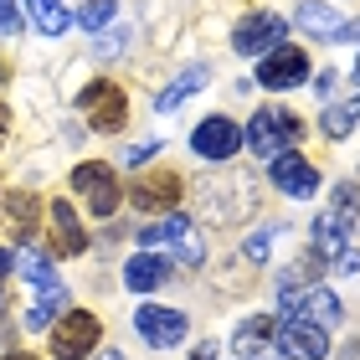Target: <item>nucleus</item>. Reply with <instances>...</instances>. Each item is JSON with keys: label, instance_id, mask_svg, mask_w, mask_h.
<instances>
[{"label": "nucleus", "instance_id": "nucleus-1", "mask_svg": "<svg viewBox=\"0 0 360 360\" xmlns=\"http://www.w3.org/2000/svg\"><path fill=\"white\" fill-rule=\"evenodd\" d=\"M299 139H304V124L293 119L288 108H257V113H252V124H248V134H242V144H248L257 160L283 155L288 144H299Z\"/></svg>", "mask_w": 360, "mask_h": 360}, {"label": "nucleus", "instance_id": "nucleus-2", "mask_svg": "<svg viewBox=\"0 0 360 360\" xmlns=\"http://www.w3.org/2000/svg\"><path fill=\"white\" fill-rule=\"evenodd\" d=\"M77 108H83L88 124L103 129V134H119V129L129 124V98H124V88L119 83H103V77L77 93Z\"/></svg>", "mask_w": 360, "mask_h": 360}, {"label": "nucleus", "instance_id": "nucleus-3", "mask_svg": "<svg viewBox=\"0 0 360 360\" xmlns=\"http://www.w3.org/2000/svg\"><path fill=\"white\" fill-rule=\"evenodd\" d=\"M283 31H288L283 15L252 11V15H242V21L232 26V52L237 57H268L273 46H283Z\"/></svg>", "mask_w": 360, "mask_h": 360}, {"label": "nucleus", "instance_id": "nucleus-4", "mask_svg": "<svg viewBox=\"0 0 360 360\" xmlns=\"http://www.w3.org/2000/svg\"><path fill=\"white\" fill-rule=\"evenodd\" d=\"M237 150H242V124H232L226 113H206V119L191 129V155L211 160V165L232 160Z\"/></svg>", "mask_w": 360, "mask_h": 360}, {"label": "nucleus", "instance_id": "nucleus-5", "mask_svg": "<svg viewBox=\"0 0 360 360\" xmlns=\"http://www.w3.org/2000/svg\"><path fill=\"white\" fill-rule=\"evenodd\" d=\"M72 191L88 201V211L98 217H113L119 211V175H113L103 160H83V165L72 170Z\"/></svg>", "mask_w": 360, "mask_h": 360}, {"label": "nucleus", "instance_id": "nucleus-6", "mask_svg": "<svg viewBox=\"0 0 360 360\" xmlns=\"http://www.w3.org/2000/svg\"><path fill=\"white\" fill-rule=\"evenodd\" d=\"M273 345L283 360H330V330H319L309 319H283L273 330Z\"/></svg>", "mask_w": 360, "mask_h": 360}, {"label": "nucleus", "instance_id": "nucleus-7", "mask_svg": "<svg viewBox=\"0 0 360 360\" xmlns=\"http://www.w3.org/2000/svg\"><path fill=\"white\" fill-rule=\"evenodd\" d=\"M98 319L88 314V309H68L57 324H52V355L57 360H77V355H88L98 345Z\"/></svg>", "mask_w": 360, "mask_h": 360}, {"label": "nucleus", "instance_id": "nucleus-8", "mask_svg": "<svg viewBox=\"0 0 360 360\" xmlns=\"http://www.w3.org/2000/svg\"><path fill=\"white\" fill-rule=\"evenodd\" d=\"M309 77V52L304 46H273V52L257 62V88H304Z\"/></svg>", "mask_w": 360, "mask_h": 360}, {"label": "nucleus", "instance_id": "nucleus-9", "mask_svg": "<svg viewBox=\"0 0 360 360\" xmlns=\"http://www.w3.org/2000/svg\"><path fill=\"white\" fill-rule=\"evenodd\" d=\"M134 330L150 340L155 350H170L180 345V340L191 335V319L180 314V309H160V304H139V314H134Z\"/></svg>", "mask_w": 360, "mask_h": 360}, {"label": "nucleus", "instance_id": "nucleus-10", "mask_svg": "<svg viewBox=\"0 0 360 360\" xmlns=\"http://www.w3.org/2000/svg\"><path fill=\"white\" fill-rule=\"evenodd\" d=\"M268 180H273L283 195H293V201H309V195L319 191V170L309 165L304 155H293V150H283V155L268 160Z\"/></svg>", "mask_w": 360, "mask_h": 360}, {"label": "nucleus", "instance_id": "nucleus-11", "mask_svg": "<svg viewBox=\"0 0 360 360\" xmlns=\"http://www.w3.org/2000/svg\"><path fill=\"white\" fill-rule=\"evenodd\" d=\"M180 191H186V180H180L175 170H150V175H139L134 186H129V201H134L139 211H165L170 217Z\"/></svg>", "mask_w": 360, "mask_h": 360}, {"label": "nucleus", "instance_id": "nucleus-12", "mask_svg": "<svg viewBox=\"0 0 360 360\" xmlns=\"http://www.w3.org/2000/svg\"><path fill=\"white\" fill-rule=\"evenodd\" d=\"M52 252H62V257L88 252V232H83V221H77V211L68 201L52 206Z\"/></svg>", "mask_w": 360, "mask_h": 360}, {"label": "nucleus", "instance_id": "nucleus-13", "mask_svg": "<svg viewBox=\"0 0 360 360\" xmlns=\"http://www.w3.org/2000/svg\"><path fill=\"white\" fill-rule=\"evenodd\" d=\"M309 248H314V257H319V263H335V257L350 248L345 221H340L335 211H319V217H314V226H309Z\"/></svg>", "mask_w": 360, "mask_h": 360}, {"label": "nucleus", "instance_id": "nucleus-14", "mask_svg": "<svg viewBox=\"0 0 360 360\" xmlns=\"http://www.w3.org/2000/svg\"><path fill=\"white\" fill-rule=\"evenodd\" d=\"M273 330H278L273 314H252V319H242V324H237V335H232V350H237L242 360H257V355L273 345Z\"/></svg>", "mask_w": 360, "mask_h": 360}, {"label": "nucleus", "instance_id": "nucleus-15", "mask_svg": "<svg viewBox=\"0 0 360 360\" xmlns=\"http://www.w3.org/2000/svg\"><path fill=\"white\" fill-rule=\"evenodd\" d=\"M124 283H129V293H155L165 283V263H160L155 252H134L124 263Z\"/></svg>", "mask_w": 360, "mask_h": 360}, {"label": "nucleus", "instance_id": "nucleus-16", "mask_svg": "<svg viewBox=\"0 0 360 360\" xmlns=\"http://www.w3.org/2000/svg\"><path fill=\"white\" fill-rule=\"evenodd\" d=\"M206 77H211V68H201V62H195V68H186V72H180V77H175V83H170L165 93L155 98V108H160V113H170L175 103H186L191 93H201V88H206Z\"/></svg>", "mask_w": 360, "mask_h": 360}, {"label": "nucleus", "instance_id": "nucleus-17", "mask_svg": "<svg viewBox=\"0 0 360 360\" xmlns=\"http://www.w3.org/2000/svg\"><path fill=\"white\" fill-rule=\"evenodd\" d=\"M62 309H68V288H62V283H52V288H37V309L26 314V330H52Z\"/></svg>", "mask_w": 360, "mask_h": 360}, {"label": "nucleus", "instance_id": "nucleus-18", "mask_svg": "<svg viewBox=\"0 0 360 360\" xmlns=\"http://www.w3.org/2000/svg\"><path fill=\"white\" fill-rule=\"evenodd\" d=\"M6 221L15 226V232H37V226H41V201H37V195H31V191H11L6 195Z\"/></svg>", "mask_w": 360, "mask_h": 360}, {"label": "nucleus", "instance_id": "nucleus-19", "mask_svg": "<svg viewBox=\"0 0 360 360\" xmlns=\"http://www.w3.org/2000/svg\"><path fill=\"white\" fill-rule=\"evenodd\" d=\"M299 26H304V31H314V37H324V41H335L345 21H340L335 6H324V0H304V6H299Z\"/></svg>", "mask_w": 360, "mask_h": 360}, {"label": "nucleus", "instance_id": "nucleus-20", "mask_svg": "<svg viewBox=\"0 0 360 360\" xmlns=\"http://www.w3.org/2000/svg\"><path fill=\"white\" fill-rule=\"evenodd\" d=\"M191 232V221L180 217V211H170V217H160V221H144L139 226V248L150 252V248H160V242H180Z\"/></svg>", "mask_w": 360, "mask_h": 360}, {"label": "nucleus", "instance_id": "nucleus-21", "mask_svg": "<svg viewBox=\"0 0 360 360\" xmlns=\"http://www.w3.org/2000/svg\"><path fill=\"white\" fill-rule=\"evenodd\" d=\"M26 11H31V21H37L41 37H62V31L72 26V15L62 0H26Z\"/></svg>", "mask_w": 360, "mask_h": 360}, {"label": "nucleus", "instance_id": "nucleus-22", "mask_svg": "<svg viewBox=\"0 0 360 360\" xmlns=\"http://www.w3.org/2000/svg\"><path fill=\"white\" fill-rule=\"evenodd\" d=\"M355 124H360V98H350V103H335L330 113H324V124H319V129H324L330 139H345Z\"/></svg>", "mask_w": 360, "mask_h": 360}, {"label": "nucleus", "instance_id": "nucleus-23", "mask_svg": "<svg viewBox=\"0 0 360 360\" xmlns=\"http://www.w3.org/2000/svg\"><path fill=\"white\" fill-rule=\"evenodd\" d=\"M15 268H21V273H26L37 288H52V283H62V278H57V268H52V257H46V252H21V257H15Z\"/></svg>", "mask_w": 360, "mask_h": 360}, {"label": "nucleus", "instance_id": "nucleus-24", "mask_svg": "<svg viewBox=\"0 0 360 360\" xmlns=\"http://www.w3.org/2000/svg\"><path fill=\"white\" fill-rule=\"evenodd\" d=\"M113 15H119V0H93V6L77 15V26H88V31H103Z\"/></svg>", "mask_w": 360, "mask_h": 360}, {"label": "nucleus", "instance_id": "nucleus-25", "mask_svg": "<svg viewBox=\"0 0 360 360\" xmlns=\"http://www.w3.org/2000/svg\"><path fill=\"white\" fill-rule=\"evenodd\" d=\"M268 248H273V226H257L242 252H248V263H268Z\"/></svg>", "mask_w": 360, "mask_h": 360}, {"label": "nucleus", "instance_id": "nucleus-26", "mask_svg": "<svg viewBox=\"0 0 360 360\" xmlns=\"http://www.w3.org/2000/svg\"><path fill=\"white\" fill-rule=\"evenodd\" d=\"M93 52H98V57H119V52H124V31H108V37H98Z\"/></svg>", "mask_w": 360, "mask_h": 360}, {"label": "nucleus", "instance_id": "nucleus-27", "mask_svg": "<svg viewBox=\"0 0 360 360\" xmlns=\"http://www.w3.org/2000/svg\"><path fill=\"white\" fill-rule=\"evenodd\" d=\"M0 31H21V11H15V0H0Z\"/></svg>", "mask_w": 360, "mask_h": 360}, {"label": "nucleus", "instance_id": "nucleus-28", "mask_svg": "<svg viewBox=\"0 0 360 360\" xmlns=\"http://www.w3.org/2000/svg\"><path fill=\"white\" fill-rule=\"evenodd\" d=\"M335 273H360V248H345L335 257Z\"/></svg>", "mask_w": 360, "mask_h": 360}, {"label": "nucleus", "instance_id": "nucleus-29", "mask_svg": "<svg viewBox=\"0 0 360 360\" xmlns=\"http://www.w3.org/2000/svg\"><path fill=\"white\" fill-rule=\"evenodd\" d=\"M160 155V139H150V144H134L129 150V165H144V160H155Z\"/></svg>", "mask_w": 360, "mask_h": 360}, {"label": "nucleus", "instance_id": "nucleus-30", "mask_svg": "<svg viewBox=\"0 0 360 360\" xmlns=\"http://www.w3.org/2000/svg\"><path fill=\"white\" fill-rule=\"evenodd\" d=\"M335 83H340L335 72H319V77H314V93H319V98H330V93H335Z\"/></svg>", "mask_w": 360, "mask_h": 360}, {"label": "nucleus", "instance_id": "nucleus-31", "mask_svg": "<svg viewBox=\"0 0 360 360\" xmlns=\"http://www.w3.org/2000/svg\"><path fill=\"white\" fill-rule=\"evenodd\" d=\"M335 41H360V21H345V26H340V37Z\"/></svg>", "mask_w": 360, "mask_h": 360}, {"label": "nucleus", "instance_id": "nucleus-32", "mask_svg": "<svg viewBox=\"0 0 360 360\" xmlns=\"http://www.w3.org/2000/svg\"><path fill=\"white\" fill-rule=\"evenodd\" d=\"M11 268H15V252H11V248H0V278H6Z\"/></svg>", "mask_w": 360, "mask_h": 360}, {"label": "nucleus", "instance_id": "nucleus-33", "mask_svg": "<svg viewBox=\"0 0 360 360\" xmlns=\"http://www.w3.org/2000/svg\"><path fill=\"white\" fill-rule=\"evenodd\" d=\"M191 360H217V350H211V345H195V350H191Z\"/></svg>", "mask_w": 360, "mask_h": 360}, {"label": "nucleus", "instance_id": "nucleus-34", "mask_svg": "<svg viewBox=\"0 0 360 360\" xmlns=\"http://www.w3.org/2000/svg\"><path fill=\"white\" fill-rule=\"evenodd\" d=\"M6 129H11V113H6V108H0V139H6Z\"/></svg>", "mask_w": 360, "mask_h": 360}, {"label": "nucleus", "instance_id": "nucleus-35", "mask_svg": "<svg viewBox=\"0 0 360 360\" xmlns=\"http://www.w3.org/2000/svg\"><path fill=\"white\" fill-rule=\"evenodd\" d=\"M6 360H37V355H26V350H15V355H6Z\"/></svg>", "mask_w": 360, "mask_h": 360}, {"label": "nucleus", "instance_id": "nucleus-36", "mask_svg": "<svg viewBox=\"0 0 360 360\" xmlns=\"http://www.w3.org/2000/svg\"><path fill=\"white\" fill-rule=\"evenodd\" d=\"M98 360H124V355H119V350H108V355H98Z\"/></svg>", "mask_w": 360, "mask_h": 360}, {"label": "nucleus", "instance_id": "nucleus-37", "mask_svg": "<svg viewBox=\"0 0 360 360\" xmlns=\"http://www.w3.org/2000/svg\"><path fill=\"white\" fill-rule=\"evenodd\" d=\"M355 88H360V57H355Z\"/></svg>", "mask_w": 360, "mask_h": 360}]
</instances>
